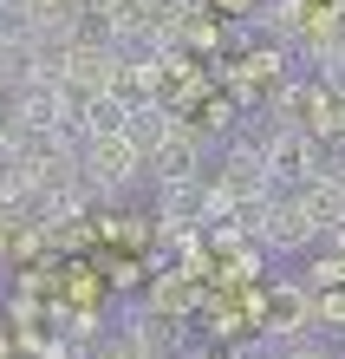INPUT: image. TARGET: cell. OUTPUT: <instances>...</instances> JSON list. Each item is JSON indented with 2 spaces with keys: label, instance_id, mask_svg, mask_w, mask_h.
<instances>
[{
  "label": "cell",
  "instance_id": "9",
  "mask_svg": "<svg viewBox=\"0 0 345 359\" xmlns=\"http://www.w3.org/2000/svg\"><path fill=\"white\" fill-rule=\"evenodd\" d=\"M7 157H13V118L0 111V163H7Z\"/></svg>",
  "mask_w": 345,
  "mask_h": 359
},
{
  "label": "cell",
  "instance_id": "6",
  "mask_svg": "<svg viewBox=\"0 0 345 359\" xmlns=\"http://www.w3.org/2000/svg\"><path fill=\"white\" fill-rule=\"evenodd\" d=\"M85 359H150V353L137 346V333H131V327H118L111 340H98V346L85 353Z\"/></svg>",
  "mask_w": 345,
  "mask_h": 359
},
{
  "label": "cell",
  "instance_id": "4",
  "mask_svg": "<svg viewBox=\"0 0 345 359\" xmlns=\"http://www.w3.org/2000/svg\"><path fill=\"white\" fill-rule=\"evenodd\" d=\"M202 151H209V144L176 118L157 144H150V177H157V189H163V183H202V177H209V170H202Z\"/></svg>",
  "mask_w": 345,
  "mask_h": 359
},
{
  "label": "cell",
  "instance_id": "7",
  "mask_svg": "<svg viewBox=\"0 0 345 359\" xmlns=\"http://www.w3.org/2000/svg\"><path fill=\"white\" fill-rule=\"evenodd\" d=\"M313 313H319V327L345 333V287H332V294H313Z\"/></svg>",
  "mask_w": 345,
  "mask_h": 359
},
{
  "label": "cell",
  "instance_id": "5",
  "mask_svg": "<svg viewBox=\"0 0 345 359\" xmlns=\"http://www.w3.org/2000/svg\"><path fill=\"white\" fill-rule=\"evenodd\" d=\"M307 287H313V294L345 287V255H332V248H326V255H313V262H307Z\"/></svg>",
  "mask_w": 345,
  "mask_h": 359
},
{
  "label": "cell",
  "instance_id": "2",
  "mask_svg": "<svg viewBox=\"0 0 345 359\" xmlns=\"http://www.w3.org/2000/svg\"><path fill=\"white\" fill-rule=\"evenodd\" d=\"M254 137H261V151H267V183L274 189H300V183H313L319 177V137L313 131H300V124H261L254 118L248 124Z\"/></svg>",
  "mask_w": 345,
  "mask_h": 359
},
{
  "label": "cell",
  "instance_id": "8",
  "mask_svg": "<svg viewBox=\"0 0 345 359\" xmlns=\"http://www.w3.org/2000/svg\"><path fill=\"white\" fill-rule=\"evenodd\" d=\"M137 281H143L137 262H118V268H111V287H137Z\"/></svg>",
  "mask_w": 345,
  "mask_h": 359
},
{
  "label": "cell",
  "instance_id": "11",
  "mask_svg": "<svg viewBox=\"0 0 345 359\" xmlns=\"http://www.w3.org/2000/svg\"><path fill=\"white\" fill-rule=\"evenodd\" d=\"M7 7H13V0H0V13H7Z\"/></svg>",
  "mask_w": 345,
  "mask_h": 359
},
{
  "label": "cell",
  "instance_id": "10",
  "mask_svg": "<svg viewBox=\"0 0 345 359\" xmlns=\"http://www.w3.org/2000/svg\"><path fill=\"white\" fill-rule=\"evenodd\" d=\"M0 359H13V333L7 327H0Z\"/></svg>",
  "mask_w": 345,
  "mask_h": 359
},
{
  "label": "cell",
  "instance_id": "1",
  "mask_svg": "<svg viewBox=\"0 0 345 359\" xmlns=\"http://www.w3.org/2000/svg\"><path fill=\"white\" fill-rule=\"evenodd\" d=\"M248 320L267 346H293V340H313L319 313H313V287L307 281H274L261 294H248Z\"/></svg>",
  "mask_w": 345,
  "mask_h": 359
},
{
  "label": "cell",
  "instance_id": "3",
  "mask_svg": "<svg viewBox=\"0 0 345 359\" xmlns=\"http://www.w3.org/2000/svg\"><path fill=\"white\" fill-rule=\"evenodd\" d=\"M137 177H150V157L131 131H104V137H85V183L98 196H124Z\"/></svg>",
  "mask_w": 345,
  "mask_h": 359
}]
</instances>
